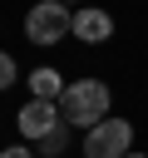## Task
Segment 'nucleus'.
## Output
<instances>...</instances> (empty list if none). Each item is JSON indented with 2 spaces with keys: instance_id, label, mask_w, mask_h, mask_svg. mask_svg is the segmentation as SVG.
<instances>
[{
  "instance_id": "obj_1",
  "label": "nucleus",
  "mask_w": 148,
  "mask_h": 158,
  "mask_svg": "<svg viewBox=\"0 0 148 158\" xmlns=\"http://www.w3.org/2000/svg\"><path fill=\"white\" fill-rule=\"evenodd\" d=\"M59 114H64V123H79V128L104 123V114H109V84L104 79H74V84H64Z\"/></svg>"
},
{
  "instance_id": "obj_2",
  "label": "nucleus",
  "mask_w": 148,
  "mask_h": 158,
  "mask_svg": "<svg viewBox=\"0 0 148 158\" xmlns=\"http://www.w3.org/2000/svg\"><path fill=\"white\" fill-rule=\"evenodd\" d=\"M25 35H30V44H59L64 35H74V15L59 0H39L25 15Z\"/></svg>"
},
{
  "instance_id": "obj_3",
  "label": "nucleus",
  "mask_w": 148,
  "mask_h": 158,
  "mask_svg": "<svg viewBox=\"0 0 148 158\" xmlns=\"http://www.w3.org/2000/svg\"><path fill=\"white\" fill-rule=\"evenodd\" d=\"M133 153V128L128 118H104L89 128V143H84V158H128Z\"/></svg>"
},
{
  "instance_id": "obj_4",
  "label": "nucleus",
  "mask_w": 148,
  "mask_h": 158,
  "mask_svg": "<svg viewBox=\"0 0 148 158\" xmlns=\"http://www.w3.org/2000/svg\"><path fill=\"white\" fill-rule=\"evenodd\" d=\"M15 123H20V133H25V138H35V143H39L44 133H54V128L64 123V114H59V104H49V99H30V104L20 109V118H15Z\"/></svg>"
},
{
  "instance_id": "obj_5",
  "label": "nucleus",
  "mask_w": 148,
  "mask_h": 158,
  "mask_svg": "<svg viewBox=\"0 0 148 158\" xmlns=\"http://www.w3.org/2000/svg\"><path fill=\"white\" fill-rule=\"evenodd\" d=\"M74 35L89 40V44H104V40L113 35V20H109L104 10H79V15H74Z\"/></svg>"
},
{
  "instance_id": "obj_6",
  "label": "nucleus",
  "mask_w": 148,
  "mask_h": 158,
  "mask_svg": "<svg viewBox=\"0 0 148 158\" xmlns=\"http://www.w3.org/2000/svg\"><path fill=\"white\" fill-rule=\"evenodd\" d=\"M30 89H35V99H49V104H54V99L64 94V79H59L54 69H35V74H30Z\"/></svg>"
},
{
  "instance_id": "obj_7",
  "label": "nucleus",
  "mask_w": 148,
  "mask_h": 158,
  "mask_svg": "<svg viewBox=\"0 0 148 158\" xmlns=\"http://www.w3.org/2000/svg\"><path fill=\"white\" fill-rule=\"evenodd\" d=\"M64 138H69V123H59L54 133H44V138H39V148H44V153H59V148H64Z\"/></svg>"
},
{
  "instance_id": "obj_8",
  "label": "nucleus",
  "mask_w": 148,
  "mask_h": 158,
  "mask_svg": "<svg viewBox=\"0 0 148 158\" xmlns=\"http://www.w3.org/2000/svg\"><path fill=\"white\" fill-rule=\"evenodd\" d=\"M10 84H15V59L0 49V89H10Z\"/></svg>"
},
{
  "instance_id": "obj_9",
  "label": "nucleus",
  "mask_w": 148,
  "mask_h": 158,
  "mask_svg": "<svg viewBox=\"0 0 148 158\" xmlns=\"http://www.w3.org/2000/svg\"><path fill=\"white\" fill-rule=\"evenodd\" d=\"M0 158H35V153H30V148H5Z\"/></svg>"
},
{
  "instance_id": "obj_10",
  "label": "nucleus",
  "mask_w": 148,
  "mask_h": 158,
  "mask_svg": "<svg viewBox=\"0 0 148 158\" xmlns=\"http://www.w3.org/2000/svg\"><path fill=\"white\" fill-rule=\"evenodd\" d=\"M128 158H143V153H128Z\"/></svg>"
},
{
  "instance_id": "obj_11",
  "label": "nucleus",
  "mask_w": 148,
  "mask_h": 158,
  "mask_svg": "<svg viewBox=\"0 0 148 158\" xmlns=\"http://www.w3.org/2000/svg\"><path fill=\"white\" fill-rule=\"evenodd\" d=\"M59 5H64V0H59Z\"/></svg>"
}]
</instances>
